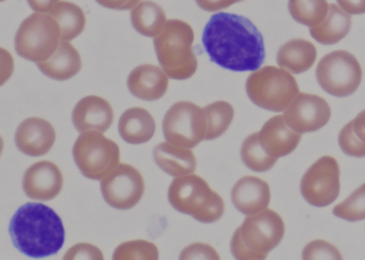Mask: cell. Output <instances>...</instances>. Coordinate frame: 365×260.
Segmentation results:
<instances>
[{
  "label": "cell",
  "mask_w": 365,
  "mask_h": 260,
  "mask_svg": "<svg viewBox=\"0 0 365 260\" xmlns=\"http://www.w3.org/2000/svg\"><path fill=\"white\" fill-rule=\"evenodd\" d=\"M157 165L173 177H182L195 172L197 161L192 149L183 148L172 142H161L153 150Z\"/></svg>",
  "instance_id": "20"
},
{
  "label": "cell",
  "mask_w": 365,
  "mask_h": 260,
  "mask_svg": "<svg viewBox=\"0 0 365 260\" xmlns=\"http://www.w3.org/2000/svg\"><path fill=\"white\" fill-rule=\"evenodd\" d=\"M270 187L257 177H243L232 189V202L237 210L245 215H253L266 210L270 204Z\"/></svg>",
  "instance_id": "18"
},
{
  "label": "cell",
  "mask_w": 365,
  "mask_h": 260,
  "mask_svg": "<svg viewBox=\"0 0 365 260\" xmlns=\"http://www.w3.org/2000/svg\"><path fill=\"white\" fill-rule=\"evenodd\" d=\"M168 78L170 76L162 68L153 65L138 66L128 78V88L138 99L157 101L168 91Z\"/></svg>",
  "instance_id": "19"
},
{
  "label": "cell",
  "mask_w": 365,
  "mask_h": 260,
  "mask_svg": "<svg viewBox=\"0 0 365 260\" xmlns=\"http://www.w3.org/2000/svg\"><path fill=\"white\" fill-rule=\"evenodd\" d=\"M327 0H289L288 10L296 22L307 27L317 26L329 11Z\"/></svg>",
  "instance_id": "27"
},
{
  "label": "cell",
  "mask_w": 365,
  "mask_h": 260,
  "mask_svg": "<svg viewBox=\"0 0 365 260\" xmlns=\"http://www.w3.org/2000/svg\"><path fill=\"white\" fill-rule=\"evenodd\" d=\"M350 123H351L352 131L356 134V137L365 144V110L358 114V116Z\"/></svg>",
  "instance_id": "40"
},
{
  "label": "cell",
  "mask_w": 365,
  "mask_h": 260,
  "mask_svg": "<svg viewBox=\"0 0 365 260\" xmlns=\"http://www.w3.org/2000/svg\"><path fill=\"white\" fill-rule=\"evenodd\" d=\"M339 145L341 151L349 157H365V144L361 142L352 131L351 123H347L341 129L339 135Z\"/></svg>",
  "instance_id": "33"
},
{
  "label": "cell",
  "mask_w": 365,
  "mask_h": 260,
  "mask_svg": "<svg viewBox=\"0 0 365 260\" xmlns=\"http://www.w3.org/2000/svg\"><path fill=\"white\" fill-rule=\"evenodd\" d=\"M31 9L40 14H48L61 0H27Z\"/></svg>",
  "instance_id": "39"
},
{
  "label": "cell",
  "mask_w": 365,
  "mask_h": 260,
  "mask_svg": "<svg viewBox=\"0 0 365 260\" xmlns=\"http://www.w3.org/2000/svg\"><path fill=\"white\" fill-rule=\"evenodd\" d=\"M99 5L112 10L133 9L140 0H96Z\"/></svg>",
  "instance_id": "38"
},
{
  "label": "cell",
  "mask_w": 365,
  "mask_h": 260,
  "mask_svg": "<svg viewBox=\"0 0 365 260\" xmlns=\"http://www.w3.org/2000/svg\"><path fill=\"white\" fill-rule=\"evenodd\" d=\"M240 153L245 165L254 172H264L270 170L277 161V157H271L262 148L258 133L251 134L245 138Z\"/></svg>",
  "instance_id": "28"
},
{
  "label": "cell",
  "mask_w": 365,
  "mask_h": 260,
  "mask_svg": "<svg viewBox=\"0 0 365 260\" xmlns=\"http://www.w3.org/2000/svg\"><path fill=\"white\" fill-rule=\"evenodd\" d=\"M194 31L181 20H168L153 40L158 61L170 78L187 80L195 74L197 58L193 52Z\"/></svg>",
  "instance_id": "4"
},
{
  "label": "cell",
  "mask_w": 365,
  "mask_h": 260,
  "mask_svg": "<svg viewBox=\"0 0 365 260\" xmlns=\"http://www.w3.org/2000/svg\"><path fill=\"white\" fill-rule=\"evenodd\" d=\"M208 119V132L205 140L219 138L227 131L235 116L234 108L226 101L213 102L204 108Z\"/></svg>",
  "instance_id": "29"
},
{
  "label": "cell",
  "mask_w": 365,
  "mask_h": 260,
  "mask_svg": "<svg viewBox=\"0 0 365 260\" xmlns=\"http://www.w3.org/2000/svg\"><path fill=\"white\" fill-rule=\"evenodd\" d=\"M72 121L80 133L88 131L106 133L114 121V110L103 98L88 95L76 104L72 113Z\"/></svg>",
  "instance_id": "16"
},
{
  "label": "cell",
  "mask_w": 365,
  "mask_h": 260,
  "mask_svg": "<svg viewBox=\"0 0 365 260\" xmlns=\"http://www.w3.org/2000/svg\"><path fill=\"white\" fill-rule=\"evenodd\" d=\"M14 246L31 258L50 257L65 244L63 221L50 207L29 202L14 213L9 226Z\"/></svg>",
  "instance_id": "2"
},
{
  "label": "cell",
  "mask_w": 365,
  "mask_h": 260,
  "mask_svg": "<svg viewBox=\"0 0 365 260\" xmlns=\"http://www.w3.org/2000/svg\"><path fill=\"white\" fill-rule=\"evenodd\" d=\"M131 22L140 35L155 38L163 31L168 21L161 6L151 0H144L132 9Z\"/></svg>",
  "instance_id": "25"
},
{
  "label": "cell",
  "mask_w": 365,
  "mask_h": 260,
  "mask_svg": "<svg viewBox=\"0 0 365 260\" xmlns=\"http://www.w3.org/2000/svg\"><path fill=\"white\" fill-rule=\"evenodd\" d=\"M285 224L279 213L271 209L247 215L235 232L230 251L236 259H266L268 254L281 243Z\"/></svg>",
  "instance_id": "3"
},
{
  "label": "cell",
  "mask_w": 365,
  "mask_h": 260,
  "mask_svg": "<svg viewBox=\"0 0 365 260\" xmlns=\"http://www.w3.org/2000/svg\"><path fill=\"white\" fill-rule=\"evenodd\" d=\"M155 121L150 113L142 108H129L119 119V134L128 144L140 145L149 142L155 135Z\"/></svg>",
  "instance_id": "22"
},
{
  "label": "cell",
  "mask_w": 365,
  "mask_h": 260,
  "mask_svg": "<svg viewBox=\"0 0 365 260\" xmlns=\"http://www.w3.org/2000/svg\"><path fill=\"white\" fill-rule=\"evenodd\" d=\"M1 1H5V0H1Z\"/></svg>",
  "instance_id": "41"
},
{
  "label": "cell",
  "mask_w": 365,
  "mask_h": 260,
  "mask_svg": "<svg viewBox=\"0 0 365 260\" xmlns=\"http://www.w3.org/2000/svg\"><path fill=\"white\" fill-rule=\"evenodd\" d=\"M316 78L329 95L345 98L356 93L360 86L362 68L351 53L334 51L318 63Z\"/></svg>",
  "instance_id": "9"
},
{
  "label": "cell",
  "mask_w": 365,
  "mask_h": 260,
  "mask_svg": "<svg viewBox=\"0 0 365 260\" xmlns=\"http://www.w3.org/2000/svg\"><path fill=\"white\" fill-rule=\"evenodd\" d=\"M56 140V132L52 123L43 118H27L16 132L19 150L29 157H42L50 152Z\"/></svg>",
  "instance_id": "15"
},
{
  "label": "cell",
  "mask_w": 365,
  "mask_h": 260,
  "mask_svg": "<svg viewBox=\"0 0 365 260\" xmlns=\"http://www.w3.org/2000/svg\"><path fill=\"white\" fill-rule=\"evenodd\" d=\"M351 29V16L339 5L329 6L326 19L317 26L309 27L312 38L324 46H333L341 41Z\"/></svg>",
  "instance_id": "24"
},
{
  "label": "cell",
  "mask_w": 365,
  "mask_h": 260,
  "mask_svg": "<svg viewBox=\"0 0 365 260\" xmlns=\"http://www.w3.org/2000/svg\"><path fill=\"white\" fill-rule=\"evenodd\" d=\"M207 132L206 112L192 102H177L164 116V137L177 146L194 148L206 138Z\"/></svg>",
  "instance_id": "10"
},
{
  "label": "cell",
  "mask_w": 365,
  "mask_h": 260,
  "mask_svg": "<svg viewBox=\"0 0 365 260\" xmlns=\"http://www.w3.org/2000/svg\"><path fill=\"white\" fill-rule=\"evenodd\" d=\"M115 260H157L159 249L155 243L146 240L127 241L115 249Z\"/></svg>",
  "instance_id": "30"
},
{
  "label": "cell",
  "mask_w": 365,
  "mask_h": 260,
  "mask_svg": "<svg viewBox=\"0 0 365 260\" xmlns=\"http://www.w3.org/2000/svg\"><path fill=\"white\" fill-rule=\"evenodd\" d=\"M40 71L55 80H68L82 69V59L78 51L70 41L61 40L56 52L46 61L37 63Z\"/></svg>",
  "instance_id": "21"
},
{
  "label": "cell",
  "mask_w": 365,
  "mask_h": 260,
  "mask_svg": "<svg viewBox=\"0 0 365 260\" xmlns=\"http://www.w3.org/2000/svg\"><path fill=\"white\" fill-rule=\"evenodd\" d=\"M202 46L213 63L235 72L256 71L266 58L264 38L245 16L220 12L211 16Z\"/></svg>",
  "instance_id": "1"
},
{
  "label": "cell",
  "mask_w": 365,
  "mask_h": 260,
  "mask_svg": "<svg viewBox=\"0 0 365 260\" xmlns=\"http://www.w3.org/2000/svg\"><path fill=\"white\" fill-rule=\"evenodd\" d=\"M63 259L102 260L104 259V255L101 249L96 246V245L91 244V243H78V244L73 245V246L65 254Z\"/></svg>",
  "instance_id": "34"
},
{
  "label": "cell",
  "mask_w": 365,
  "mask_h": 260,
  "mask_svg": "<svg viewBox=\"0 0 365 260\" xmlns=\"http://www.w3.org/2000/svg\"><path fill=\"white\" fill-rule=\"evenodd\" d=\"M58 22L63 41H72L84 31L86 16L82 8L70 1H59L48 12Z\"/></svg>",
  "instance_id": "26"
},
{
  "label": "cell",
  "mask_w": 365,
  "mask_h": 260,
  "mask_svg": "<svg viewBox=\"0 0 365 260\" xmlns=\"http://www.w3.org/2000/svg\"><path fill=\"white\" fill-rule=\"evenodd\" d=\"M287 125L298 133H311L324 128L330 120L331 108L319 95L300 93L284 110Z\"/></svg>",
  "instance_id": "13"
},
{
  "label": "cell",
  "mask_w": 365,
  "mask_h": 260,
  "mask_svg": "<svg viewBox=\"0 0 365 260\" xmlns=\"http://www.w3.org/2000/svg\"><path fill=\"white\" fill-rule=\"evenodd\" d=\"M101 193L113 208L129 210L135 207L145 193V182L138 168L129 164H119L102 179Z\"/></svg>",
  "instance_id": "12"
},
{
  "label": "cell",
  "mask_w": 365,
  "mask_h": 260,
  "mask_svg": "<svg viewBox=\"0 0 365 260\" xmlns=\"http://www.w3.org/2000/svg\"><path fill=\"white\" fill-rule=\"evenodd\" d=\"M302 134L292 130L285 121L283 115L269 119L258 132L259 142L271 157L279 159L296 150Z\"/></svg>",
  "instance_id": "17"
},
{
  "label": "cell",
  "mask_w": 365,
  "mask_h": 260,
  "mask_svg": "<svg viewBox=\"0 0 365 260\" xmlns=\"http://www.w3.org/2000/svg\"><path fill=\"white\" fill-rule=\"evenodd\" d=\"M73 157L86 178L102 180L120 164V149L101 132H84L74 142Z\"/></svg>",
  "instance_id": "8"
},
{
  "label": "cell",
  "mask_w": 365,
  "mask_h": 260,
  "mask_svg": "<svg viewBox=\"0 0 365 260\" xmlns=\"http://www.w3.org/2000/svg\"><path fill=\"white\" fill-rule=\"evenodd\" d=\"M302 258L305 260L312 259H341V251L324 240H315L309 242L303 249Z\"/></svg>",
  "instance_id": "32"
},
{
  "label": "cell",
  "mask_w": 365,
  "mask_h": 260,
  "mask_svg": "<svg viewBox=\"0 0 365 260\" xmlns=\"http://www.w3.org/2000/svg\"><path fill=\"white\" fill-rule=\"evenodd\" d=\"M63 187L61 168L50 161H40L25 172L23 189L31 199L50 202L59 195Z\"/></svg>",
  "instance_id": "14"
},
{
  "label": "cell",
  "mask_w": 365,
  "mask_h": 260,
  "mask_svg": "<svg viewBox=\"0 0 365 260\" xmlns=\"http://www.w3.org/2000/svg\"><path fill=\"white\" fill-rule=\"evenodd\" d=\"M247 97L258 108L270 112H284L300 93L296 78L283 68L267 66L247 78Z\"/></svg>",
  "instance_id": "6"
},
{
  "label": "cell",
  "mask_w": 365,
  "mask_h": 260,
  "mask_svg": "<svg viewBox=\"0 0 365 260\" xmlns=\"http://www.w3.org/2000/svg\"><path fill=\"white\" fill-rule=\"evenodd\" d=\"M61 31L58 22L48 14H31L21 24L16 36L19 56L38 63L48 61L58 48Z\"/></svg>",
  "instance_id": "7"
},
{
  "label": "cell",
  "mask_w": 365,
  "mask_h": 260,
  "mask_svg": "<svg viewBox=\"0 0 365 260\" xmlns=\"http://www.w3.org/2000/svg\"><path fill=\"white\" fill-rule=\"evenodd\" d=\"M240 1L243 0H196L198 7L208 12L220 11Z\"/></svg>",
  "instance_id": "36"
},
{
  "label": "cell",
  "mask_w": 365,
  "mask_h": 260,
  "mask_svg": "<svg viewBox=\"0 0 365 260\" xmlns=\"http://www.w3.org/2000/svg\"><path fill=\"white\" fill-rule=\"evenodd\" d=\"M317 58V50L312 42L304 39H294L279 48L277 63L279 67L292 74L309 71Z\"/></svg>",
  "instance_id": "23"
},
{
  "label": "cell",
  "mask_w": 365,
  "mask_h": 260,
  "mask_svg": "<svg viewBox=\"0 0 365 260\" xmlns=\"http://www.w3.org/2000/svg\"><path fill=\"white\" fill-rule=\"evenodd\" d=\"M333 214L348 222L365 219V183L359 187L343 202L333 208Z\"/></svg>",
  "instance_id": "31"
},
{
  "label": "cell",
  "mask_w": 365,
  "mask_h": 260,
  "mask_svg": "<svg viewBox=\"0 0 365 260\" xmlns=\"http://www.w3.org/2000/svg\"><path fill=\"white\" fill-rule=\"evenodd\" d=\"M179 259H211L219 260L220 255L215 247L205 243H193L185 247L179 256Z\"/></svg>",
  "instance_id": "35"
},
{
  "label": "cell",
  "mask_w": 365,
  "mask_h": 260,
  "mask_svg": "<svg viewBox=\"0 0 365 260\" xmlns=\"http://www.w3.org/2000/svg\"><path fill=\"white\" fill-rule=\"evenodd\" d=\"M341 170L336 160L330 155L318 159L305 172L300 189L312 206L327 207L339 197Z\"/></svg>",
  "instance_id": "11"
},
{
  "label": "cell",
  "mask_w": 365,
  "mask_h": 260,
  "mask_svg": "<svg viewBox=\"0 0 365 260\" xmlns=\"http://www.w3.org/2000/svg\"><path fill=\"white\" fill-rule=\"evenodd\" d=\"M168 200L178 212L200 223H215L225 211L223 198L197 175L176 177L168 189Z\"/></svg>",
  "instance_id": "5"
},
{
  "label": "cell",
  "mask_w": 365,
  "mask_h": 260,
  "mask_svg": "<svg viewBox=\"0 0 365 260\" xmlns=\"http://www.w3.org/2000/svg\"><path fill=\"white\" fill-rule=\"evenodd\" d=\"M337 5L350 16L365 14V0H336Z\"/></svg>",
  "instance_id": "37"
}]
</instances>
